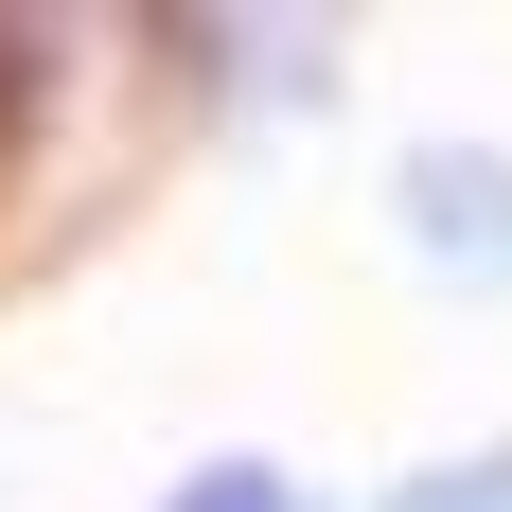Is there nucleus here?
<instances>
[{
	"instance_id": "4",
	"label": "nucleus",
	"mask_w": 512,
	"mask_h": 512,
	"mask_svg": "<svg viewBox=\"0 0 512 512\" xmlns=\"http://www.w3.org/2000/svg\"><path fill=\"white\" fill-rule=\"evenodd\" d=\"M36 106H53V36H36V18H0V159L36 142Z\"/></svg>"
},
{
	"instance_id": "2",
	"label": "nucleus",
	"mask_w": 512,
	"mask_h": 512,
	"mask_svg": "<svg viewBox=\"0 0 512 512\" xmlns=\"http://www.w3.org/2000/svg\"><path fill=\"white\" fill-rule=\"evenodd\" d=\"M371 512H512V442H477V460H424V477H389Z\"/></svg>"
},
{
	"instance_id": "3",
	"label": "nucleus",
	"mask_w": 512,
	"mask_h": 512,
	"mask_svg": "<svg viewBox=\"0 0 512 512\" xmlns=\"http://www.w3.org/2000/svg\"><path fill=\"white\" fill-rule=\"evenodd\" d=\"M159 512H318V495H301L283 460H195V477H177Z\"/></svg>"
},
{
	"instance_id": "1",
	"label": "nucleus",
	"mask_w": 512,
	"mask_h": 512,
	"mask_svg": "<svg viewBox=\"0 0 512 512\" xmlns=\"http://www.w3.org/2000/svg\"><path fill=\"white\" fill-rule=\"evenodd\" d=\"M389 230H407L460 301H512V159L495 142H407L389 159Z\"/></svg>"
}]
</instances>
